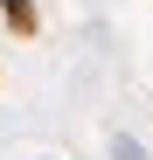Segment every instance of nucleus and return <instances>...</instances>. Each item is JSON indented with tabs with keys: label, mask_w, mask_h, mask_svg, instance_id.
I'll list each match as a JSON object with an SVG mask.
<instances>
[{
	"label": "nucleus",
	"mask_w": 153,
	"mask_h": 160,
	"mask_svg": "<svg viewBox=\"0 0 153 160\" xmlns=\"http://www.w3.org/2000/svg\"><path fill=\"white\" fill-rule=\"evenodd\" d=\"M0 14H7V28H14V35H35V28H42L35 0H0Z\"/></svg>",
	"instance_id": "f257e3e1"
},
{
	"label": "nucleus",
	"mask_w": 153,
	"mask_h": 160,
	"mask_svg": "<svg viewBox=\"0 0 153 160\" xmlns=\"http://www.w3.org/2000/svg\"><path fill=\"white\" fill-rule=\"evenodd\" d=\"M111 153H118V160H146V146L132 139V132H118V139H111Z\"/></svg>",
	"instance_id": "f03ea898"
}]
</instances>
